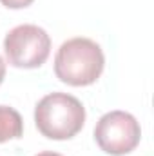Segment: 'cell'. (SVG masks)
Here are the masks:
<instances>
[{
	"mask_svg": "<svg viewBox=\"0 0 154 156\" xmlns=\"http://www.w3.org/2000/svg\"><path fill=\"white\" fill-rule=\"evenodd\" d=\"M142 138L138 120L125 111H111L98 120L94 140L98 147L111 156H123L136 149Z\"/></svg>",
	"mask_w": 154,
	"mask_h": 156,
	"instance_id": "cell-4",
	"label": "cell"
},
{
	"mask_svg": "<svg viewBox=\"0 0 154 156\" xmlns=\"http://www.w3.org/2000/svg\"><path fill=\"white\" fill-rule=\"evenodd\" d=\"M37 156H62V154H58V153H53V151H44V153H38Z\"/></svg>",
	"mask_w": 154,
	"mask_h": 156,
	"instance_id": "cell-8",
	"label": "cell"
},
{
	"mask_svg": "<svg viewBox=\"0 0 154 156\" xmlns=\"http://www.w3.org/2000/svg\"><path fill=\"white\" fill-rule=\"evenodd\" d=\"M4 51L13 67L35 69L47 60L51 53V38L47 31L38 26L22 24L5 35Z\"/></svg>",
	"mask_w": 154,
	"mask_h": 156,
	"instance_id": "cell-3",
	"label": "cell"
},
{
	"mask_svg": "<svg viewBox=\"0 0 154 156\" xmlns=\"http://www.w3.org/2000/svg\"><path fill=\"white\" fill-rule=\"evenodd\" d=\"M5 7H9V9H22V7H27V5H31L35 0H0Z\"/></svg>",
	"mask_w": 154,
	"mask_h": 156,
	"instance_id": "cell-6",
	"label": "cell"
},
{
	"mask_svg": "<svg viewBox=\"0 0 154 156\" xmlns=\"http://www.w3.org/2000/svg\"><path fill=\"white\" fill-rule=\"evenodd\" d=\"M105 66L102 47L91 38L76 37L64 42L54 56V73L64 83L83 87L94 83Z\"/></svg>",
	"mask_w": 154,
	"mask_h": 156,
	"instance_id": "cell-1",
	"label": "cell"
},
{
	"mask_svg": "<svg viewBox=\"0 0 154 156\" xmlns=\"http://www.w3.org/2000/svg\"><path fill=\"white\" fill-rule=\"evenodd\" d=\"M35 123L49 140H69L82 131L85 123V109L73 94L51 93L37 104Z\"/></svg>",
	"mask_w": 154,
	"mask_h": 156,
	"instance_id": "cell-2",
	"label": "cell"
},
{
	"mask_svg": "<svg viewBox=\"0 0 154 156\" xmlns=\"http://www.w3.org/2000/svg\"><path fill=\"white\" fill-rule=\"evenodd\" d=\"M4 78H5V64H4V60L0 56V83L4 82Z\"/></svg>",
	"mask_w": 154,
	"mask_h": 156,
	"instance_id": "cell-7",
	"label": "cell"
},
{
	"mask_svg": "<svg viewBox=\"0 0 154 156\" xmlns=\"http://www.w3.org/2000/svg\"><path fill=\"white\" fill-rule=\"evenodd\" d=\"M24 133V122L16 109L0 105V144L7 140L22 138Z\"/></svg>",
	"mask_w": 154,
	"mask_h": 156,
	"instance_id": "cell-5",
	"label": "cell"
}]
</instances>
